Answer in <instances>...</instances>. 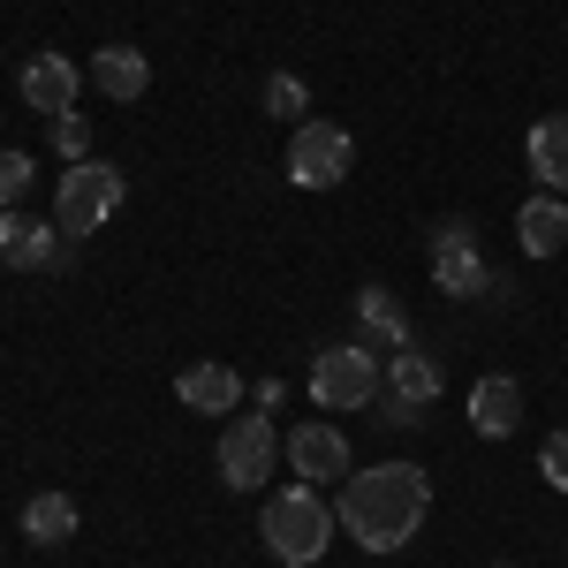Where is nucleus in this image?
<instances>
[{
    "label": "nucleus",
    "mask_w": 568,
    "mask_h": 568,
    "mask_svg": "<svg viewBox=\"0 0 568 568\" xmlns=\"http://www.w3.org/2000/svg\"><path fill=\"white\" fill-rule=\"evenodd\" d=\"M23 190H31V152H0V205H23Z\"/></svg>",
    "instance_id": "nucleus-21"
},
{
    "label": "nucleus",
    "mask_w": 568,
    "mask_h": 568,
    "mask_svg": "<svg viewBox=\"0 0 568 568\" xmlns=\"http://www.w3.org/2000/svg\"><path fill=\"white\" fill-rule=\"evenodd\" d=\"M538 470H546V485H554V493H568V433H554L546 447H538Z\"/></svg>",
    "instance_id": "nucleus-22"
},
{
    "label": "nucleus",
    "mask_w": 568,
    "mask_h": 568,
    "mask_svg": "<svg viewBox=\"0 0 568 568\" xmlns=\"http://www.w3.org/2000/svg\"><path fill=\"white\" fill-rule=\"evenodd\" d=\"M91 84L106 91L114 106L144 99V84H152V61H144V45H99V53H91Z\"/></svg>",
    "instance_id": "nucleus-14"
},
{
    "label": "nucleus",
    "mask_w": 568,
    "mask_h": 568,
    "mask_svg": "<svg viewBox=\"0 0 568 568\" xmlns=\"http://www.w3.org/2000/svg\"><path fill=\"white\" fill-rule=\"evenodd\" d=\"M258 106H265V122H304V106H311L304 77H288V69H273V77L258 84Z\"/></svg>",
    "instance_id": "nucleus-19"
},
{
    "label": "nucleus",
    "mask_w": 568,
    "mask_h": 568,
    "mask_svg": "<svg viewBox=\"0 0 568 568\" xmlns=\"http://www.w3.org/2000/svg\"><path fill=\"white\" fill-rule=\"evenodd\" d=\"M77 524H84V516H77V500H69V493H31V500H23V516H16L23 546H69Z\"/></svg>",
    "instance_id": "nucleus-16"
},
{
    "label": "nucleus",
    "mask_w": 568,
    "mask_h": 568,
    "mask_svg": "<svg viewBox=\"0 0 568 568\" xmlns=\"http://www.w3.org/2000/svg\"><path fill=\"white\" fill-rule=\"evenodd\" d=\"M387 394H402V402H433V394H439V364L425 349L402 342V349L387 356Z\"/></svg>",
    "instance_id": "nucleus-18"
},
{
    "label": "nucleus",
    "mask_w": 568,
    "mask_h": 568,
    "mask_svg": "<svg viewBox=\"0 0 568 568\" xmlns=\"http://www.w3.org/2000/svg\"><path fill=\"white\" fill-rule=\"evenodd\" d=\"M379 387H387V364L364 342H334V349L311 356V402L318 409H372Z\"/></svg>",
    "instance_id": "nucleus-4"
},
{
    "label": "nucleus",
    "mask_w": 568,
    "mask_h": 568,
    "mask_svg": "<svg viewBox=\"0 0 568 568\" xmlns=\"http://www.w3.org/2000/svg\"><path fill=\"white\" fill-rule=\"evenodd\" d=\"M16 84H23V106L53 122V114H69V106H77V91H84V69H77L69 53H31Z\"/></svg>",
    "instance_id": "nucleus-10"
},
{
    "label": "nucleus",
    "mask_w": 568,
    "mask_h": 568,
    "mask_svg": "<svg viewBox=\"0 0 568 568\" xmlns=\"http://www.w3.org/2000/svg\"><path fill=\"white\" fill-rule=\"evenodd\" d=\"M45 144H53V152L77 168V160H91V122L69 106V114H53V122H45Z\"/></svg>",
    "instance_id": "nucleus-20"
},
{
    "label": "nucleus",
    "mask_w": 568,
    "mask_h": 568,
    "mask_svg": "<svg viewBox=\"0 0 568 568\" xmlns=\"http://www.w3.org/2000/svg\"><path fill=\"white\" fill-rule=\"evenodd\" d=\"M425 251H433V288L439 296H493L500 281H493V265L478 251V227L455 213V220H433V235H425Z\"/></svg>",
    "instance_id": "nucleus-5"
},
{
    "label": "nucleus",
    "mask_w": 568,
    "mask_h": 568,
    "mask_svg": "<svg viewBox=\"0 0 568 568\" xmlns=\"http://www.w3.org/2000/svg\"><path fill=\"white\" fill-rule=\"evenodd\" d=\"M379 417H387L394 433H417V425H425V402H402V394H394V402L379 409Z\"/></svg>",
    "instance_id": "nucleus-23"
},
{
    "label": "nucleus",
    "mask_w": 568,
    "mask_h": 568,
    "mask_svg": "<svg viewBox=\"0 0 568 568\" xmlns=\"http://www.w3.org/2000/svg\"><path fill=\"white\" fill-rule=\"evenodd\" d=\"M356 168V136L342 122H296L288 136V182L296 190H342Z\"/></svg>",
    "instance_id": "nucleus-7"
},
{
    "label": "nucleus",
    "mask_w": 568,
    "mask_h": 568,
    "mask_svg": "<svg viewBox=\"0 0 568 568\" xmlns=\"http://www.w3.org/2000/svg\"><path fill=\"white\" fill-rule=\"evenodd\" d=\"M516 425H524V387H516L508 372L478 379V387H470V433L478 439H508Z\"/></svg>",
    "instance_id": "nucleus-13"
},
{
    "label": "nucleus",
    "mask_w": 568,
    "mask_h": 568,
    "mask_svg": "<svg viewBox=\"0 0 568 568\" xmlns=\"http://www.w3.org/2000/svg\"><path fill=\"white\" fill-rule=\"evenodd\" d=\"M175 402L197 409V417H227V409L243 402V372H235V364H190L175 379Z\"/></svg>",
    "instance_id": "nucleus-12"
},
{
    "label": "nucleus",
    "mask_w": 568,
    "mask_h": 568,
    "mask_svg": "<svg viewBox=\"0 0 568 568\" xmlns=\"http://www.w3.org/2000/svg\"><path fill=\"white\" fill-rule=\"evenodd\" d=\"M524 160H530V175L561 197V190H568V114H538V122H530Z\"/></svg>",
    "instance_id": "nucleus-15"
},
{
    "label": "nucleus",
    "mask_w": 568,
    "mask_h": 568,
    "mask_svg": "<svg viewBox=\"0 0 568 568\" xmlns=\"http://www.w3.org/2000/svg\"><path fill=\"white\" fill-rule=\"evenodd\" d=\"M281 447H288V463H296V478H304V485H342V478L356 470V455H349V439H342V425H326V417L296 425Z\"/></svg>",
    "instance_id": "nucleus-9"
},
{
    "label": "nucleus",
    "mask_w": 568,
    "mask_h": 568,
    "mask_svg": "<svg viewBox=\"0 0 568 568\" xmlns=\"http://www.w3.org/2000/svg\"><path fill=\"white\" fill-rule=\"evenodd\" d=\"M516 243H524L530 258H554V251L568 243V197H554V190L530 197L524 213H516Z\"/></svg>",
    "instance_id": "nucleus-17"
},
{
    "label": "nucleus",
    "mask_w": 568,
    "mask_h": 568,
    "mask_svg": "<svg viewBox=\"0 0 568 568\" xmlns=\"http://www.w3.org/2000/svg\"><path fill=\"white\" fill-rule=\"evenodd\" d=\"M433 508V478L417 463H379V470H349L342 500H334V524L349 530L364 554H402Z\"/></svg>",
    "instance_id": "nucleus-1"
},
{
    "label": "nucleus",
    "mask_w": 568,
    "mask_h": 568,
    "mask_svg": "<svg viewBox=\"0 0 568 568\" xmlns=\"http://www.w3.org/2000/svg\"><path fill=\"white\" fill-rule=\"evenodd\" d=\"M273 455H281V433H273L265 409H243V417L220 425V455L213 463H220V485H227V493H265Z\"/></svg>",
    "instance_id": "nucleus-6"
},
{
    "label": "nucleus",
    "mask_w": 568,
    "mask_h": 568,
    "mask_svg": "<svg viewBox=\"0 0 568 568\" xmlns=\"http://www.w3.org/2000/svg\"><path fill=\"white\" fill-rule=\"evenodd\" d=\"M258 530H265V554L281 568H311V561H326V538H334V508L318 500V485H273L265 493V516H258Z\"/></svg>",
    "instance_id": "nucleus-2"
},
{
    "label": "nucleus",
    "mask_w": 568,
    "mask_h": 568,
    "mask_svg": "<svg viewBox=\"0 0 568 568\" xmlns=\"http://www.w3.org/2000/svg\"><path fill=\"white\" fill-rule=\"evenodd\" d=\"M493 568H516V561H493Z\"/></svg>",
    "instance_id": "nucleus-24"
},
{
    "label": "nucleus",
    "mask_w": 568,
    "mask_h": 568,
    "mask_svg": "<svg viewBox=\"0 0 568 568\" xmlns=\"http://www.w3.org/2000/svg\"><path fill=\"white\" fill-rule=\"evenodd\" d=\"M61 227L53 220H31L23 205H0V265L8 273H53L61 265Z\"/></svg>",
    "instance_id": "nucleus-8"
},
{
    "label": "nucleus",
    "mask_w": 568,
    "mask_h": 568,
    "mask_svg": "<svg viewBox=\"0 0 568 568\" xmlns=\"http://www.w3.org/2000/svg\"><path fill=\"white\" fill-rule=\"evenodd\" d=\"M122 197H130V175H122V168L77 160V168L61 175V190H53V227H61L69 243H84V235H99L106 220L122 213Z\"/></svg>",
    "instance_id": "nucleus-3"
},
{
    "label": "nucleus",
    "mask_w": 568,
    "mask_h": 568,
    "mask_svg": "<svg viewBox=\"0 0 568 568\" xmlns=\"http://www.w3.org/2000/svg\"><path fill=\"white\" fill-rule=\"evenodd\" d=\"M356 342H364V349H387V356L409 342V311H402V296L379 288V281L356 288Z\"/></svg>",
    "instance_id": "nucleus-11"
}]
</instances>
